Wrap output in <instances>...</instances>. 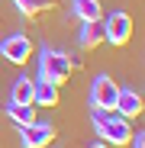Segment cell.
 <instances>
[{
    "instance_id": "cell-1",
    "label": "cell",
    "mask_w": 145,
    "mask_h": 148,
    "mask_svg": "<svg viewBox=\"0 0 145 148\" xmlns=\"http://www.w3.org/2000/svg\"><path fill=\"white\" fill-rule=\"evenodd\" d=\"M93 129L103 142H113L116 145H129L132 138V129H129V119L119 116L116 110H93Z\"/></svg>"
},
{
    "instance_id": "cell-2",
    "label": "cell",
    "mask_w": 145,
    "mask_h": 148,
    "mask_svg": "<svg viewBox=\"0 0 145 148\" xmlns=\"http://www.w3.org/2000/svg\"><path fill=\"white\" fill-rule=\"evenodd\" d=\"M71 58L65 52H58V48H42V55H39V77L48 81V84H55L61 87L68 77H71Z\"/></svg>"
},
{
    "instance_id": "cell-3",
    "label": "cell",
    "mask_w": 145,
    "mask_h": 148,
    "mask_svg": "<svg viewBox=\"0 0 145 148\" xmlns=\"http://www.w3.org/2000/svg\"><path fill=\"white\" fill-rule=\"evenodd\" d=\"M132 39V19H129V13H123V10H113L107 19H103V42H110V45H126Z\"/></svg>"
},
{
    "instance_id": "cell-4",
    "label": "cell",
    "mask_w": 145,
    "mask_h": 148,
    "mask_svg": "<svg viewBox=\"0 0 145 148\" xmlns=\"http://www.w3.org/2000/svg\"><path fill=\"white\" fill-rule=\"evenodd\" d=\"M116 97H119V87L113 84V77L97 74L90 84V106L93 110H116Z\"/></svg>"
},
{
    "instance_id": "cell-5",
    "label": "cell",
    "mask_w": 145,
    "mask_h": 148,
    "mask_svg": "<svg viewBox=\"0 0 145 148\" xmlns=\"http://www.w3.org/2000/svg\"><path fill=\"white\" fill-rule=\"evenodd\" d=\"M0 55H3L10 64H26L32 55V39L26 32H13L7 39H0Z\"/></svg>"
},
{
    "instance_id": "cell-6",
    "label": "cell",
    "mask_w": 145,
    "mask_h": 148,
    "mask_svg": "<svg viewBox=\"0 0 145 148\" xmlns=\"http://www.w3.org/2000/svg\"><path fill=\"white\" fill-rule=\"evenodd\" d=\"M19 142H23V148H48L55 142V126L52 122H29V126H19Z\"/></svg>"
},
{
    "instance_id": "cell-7",
    "label": "cell",
    "mask_w": 145,
    "mask_h": 148,
    "mask_svg": "<svg viewBox=\"0 0 145 148\" xmlns=\"http://www.w3.org/2000/svg\"><path fill=\"white\" fill-rule=\"evenodd\" d=\"M142 110H145V100H142V93L139 90H132V87H119V97H116V113L119 116H126V119H132V116H142Z\"/></svg>"
},
{
    "instance_id": "cell-8",
    "label": "cell",
    "mask_w": 145,
    "mask_h": 148,
    "mask_svg": "<svg viewBox=\"0 0 145 148\" xmlns=\"http://www.w3.org/2000/svg\"><path fill=\"white\" fill-rule=\"evenodd\" d=\"M103 42V23L97 19V23H81V29H78V45L84 48V52H90V48H97Z\"/></svg>"
},
{
    "instance_id": "cell-9",
    "label": "cell",
    "mask_w": 145,
    "mask_h": 148,
    "mask_svg": "<svg viewBox=\"0 0 145 148\" xmlns=\"http://www.w3.org/2000/svg\"><path fill=\"white\" fill-rule=\"evenodd\" d=\"M10 103H29V106H36V81L16 77L13 87H10Z\"/></svg>"
},
{
    "instance_id": "cell-10",
    "label": "cell",
    "mask_w": 145,
    "mask_h": 148,
    "mask_svg": "<svg viewBox=\"0 0 145 148\" xmlns=\"http://www.w3.org/2000/svg\"><path fill=\"white\" fill-rule=\"evenodd\" d=\"M71 10H74V16H78L81 23H97V19H103L100 0H71Z\"/></svg>"
},
{
    "instance_id": "cell-11",
    "label": "cell",
    "mask_w": 145,
    "mask_h": 148,
    "mask_svg": "<svg viewBox=\"0 0 145 148\" xmlns=\"http://www.w3.org/2000/svg\"><path fill=\"white\" fill-rule=\"evenodd\" d=\"M58 90H61V87H55V84H48V81L39 77V81H36V103H39V106H58V97H61Z\"/></svg>"
},
{
    "instance_id": "cell-12",
    "label": "cell",
    "mask_w": 145,
    "mask_h": 148,
    "mask_svg": "<svg viewBox=\"0 0 145 148\" xmlns=\"http://www.w3.org/2000/svg\"><path fill=\"white\" fill-rule=\"evenodd\" d=\"M7 116L16 126H29V122H36V106H29V103H7Z\"/></svg>"
},
{
    "instance_id": "cell-13",
    "label": "cell",
    "mask_w": 145,
    "mask_h": 148,
    "mask_svg": "<svg viewBox=\"0 0 145 148\" xmlns=\"http://www.w3.org/2000/svg\"><path fill=\"white\" fill-rule=\"evenodd\" d=\"M13 7L26 16V19H36L39 13H45V3H42V0H13Z\"/></svg>"
},
{
    "instance_id": "cell-14",
    "label": "cell",
    "mask_w": 145,
    "mask_h": 148,
    "mask_svg": "<svg viewBox=\"0 0 145 148\" xmlns=\"http://www.w3.org/2000/svg\"><path fill=\"white\" fill-rule=\"evenodd\" d=\"M129 145H132V148H145V132L132 135V138H129Z\"/></svg>"
},
{
    "instance_id": "cell-15",
    "label": "cell",
    "mask_w": 145,
    "mask_h": 148,
    "mask_svg": "<svg viewBox=\"0 0 145 148\" xmlns=\"http://www.w3.org/2000/svg\"><path fill=\"white\" fill-rule=\"evenodd\" d=\"M42 3H45V10H52V7L58 3V0H42Z\"/></svg>"
},
{
    "instance_id": "cell-16",
    "label": "cell",
    "mask_w": 145,
    "mask_h": 148,
    "mask_svg": "<svg viewBox=\"0 0 145 148\" xmlns=\"http://www.w3.org/2000/svg\"><path fill=\"white\" fill-rule=\"evenodd\" d=\"M90 148H110V145H107V142H93Z\"/></svg>"
}]
</instances>
